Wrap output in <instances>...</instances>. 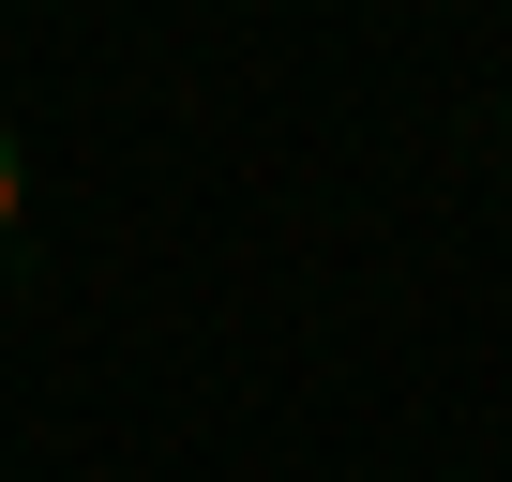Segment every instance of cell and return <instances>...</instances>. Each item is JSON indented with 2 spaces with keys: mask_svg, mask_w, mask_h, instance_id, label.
Returning a JSON list of instances; mask_svg holds the SVG:
<instances>
[{
  "mask_svg": "<svg viewBox=\"0 0 512 482\" xmlns=\"http://www.w3.org/2000/svg\"><path fill=\"white\" fill-rule=\"evenodd\" d=\"M16 226H31V166H16V121H0V257H16Z\"/></svg>",
  "mask_w": 512,
  "mask_h": 482,
  "instance_id": "obj_1",
  "label": "cell"
}]
</instances>
